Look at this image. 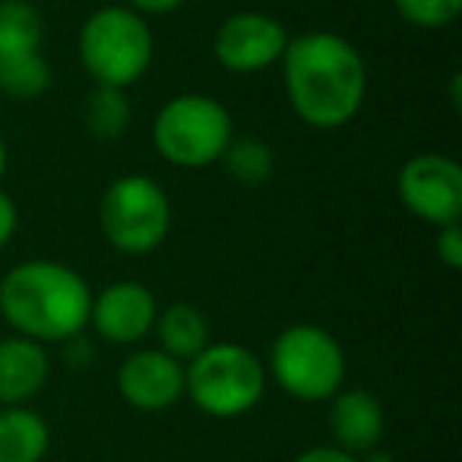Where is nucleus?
<instances>
[{"label":"nucleus","mask_w":462,"mask_h":462,"mask_svg":"<svg viewBox=\"0 0 462 462\" xmlns=\"http://www.w3.org/2000/svg\"><path fill=\"white\" fill-rule=\"evenodd\" d=\"M42 39L45 23L29 0H0V58L39 51Z\"/></svg>","instance_id":"nucleus-18"},{"label":"nucleus","mask_w":462,"mask_h":462,"mask_svg":"<svg viewBox=\"0 0 462 462\" xmlns=\"http://www.w3.org/2000/svg\"><path fill=\"white\" fill-rule=\"evenodd\" d=\"M130 117H134V105L124 89L96 86L83 102V124L96 140L111 143L124 136L130 127Z\"/></svg>","instance_id":"nucleus-16"},{"label":"nucleus","mask_w":462,"mask_h":462,"mask_svg":"<svg viewBox=\"0 0 462 462\" xmlns=\"http://www.w3.org/2000/svg\"><path fill=\"white\" fill-rule=\"evenodd\" d=\"M152 333L159 336L162 352L178 358L180 365L197 358V355L212 342L209 317L190 301H174V304H168L165 310H159Z\"/></svg>","instance_id":"nucleus-15"},{"label":"nucleus","mask_w":462,"mask_h":462,"mask_svg":"<svg viewBox=\"0 0 462 462\" xmlns=\"http://www.w3.org/2000/svg\"><path fill=\"white\" fill-rule=\"evenodd\" d=\"M235 140V121L218 98L184 92L168 98L152 121V146L174 168L216 165Z\"/></svg>","instance_id":"nucleus-5"},{"label":"nucleus","mask_w":462,"mask_h":462,"mask_svg":"<svg viewBox=\"0 0 462 462\" xmlns=\"http://www.w3.org/2000/svg\"><path fill=\"white\" fill-rule=\"evenodd\" d=\"M7 162H10L7 140H4V134H0V178H4V174H7Z\"/></svg>","instance_id":"nucleus-27"},{"label":"nucleus","mask_w":462,"mask_h":462,"mask_svg":"<svg viewBox=\"0 0 462 462\" xmlns=\"http://www.w3.org/2000/svg\"><path fill=\"white\" fill-rule=\"evenodd\" d=\"M16 228H20V209H16L14 197L0 190V251L14 241Z\"/></svg>","instance_id":"nucleus-22"},{"label":"nucleus","mask_w":462,"mask_h":462,"mask_svg":"<svg viewBox=\"0 0 462 462\" xmlns=\"http://www.w3.org/2000/svg\"><path fill=\"white\" fill-rule=\"evenodd\" d=\"M79 64L96 86L127 89L149 73L155 58V35L146 16L124 4L98 7L79 29Z\"/></svg>","instance_id":"nucleus-3"},{"label":"nucleus","mask_w":462,"mask_h":462,"mask_svg":"<svg viewBox=\"0 0 462 462\" xmlns=\"http://www.w3.org/2000/svg\"><path fill=\"white\" fill-rule=\"evenodd\" d=\"M291 462H358V456L346 453V449L333 447V443H323V447H310L304 453H298Z\"/></svg>","instance_id":"nucleus-23"},{"label":"nucleus","mask_w":462,"mask_h":462,"mask_svg":"<svg viewBox=\"0 0 462 462\" xmlns=\"http://www.w3.org/2000/svg\"><path fill=\"white\" fill-rule=\"evenodd\" d=\"M117 393L140 411H165L184 399V365L162 348H136L117 367Z\"/></svg>","instance_id":"nucleus-11"},{"label":"nucleus","mask_w":462,"mask_h":462,"mask_svg":"<svg viewBox=\"0 0 462 462\" xmlns=\"http://www.w3.org/2000/svg\"><path fill=\"white\" fill-rule=\"evenodd\" d=\"M98 228L117 254L146 257L165 245L171 231V203L149 174H121L102 193Z\"/></svg>","instance_id":"nucleus-7"},{"label":"nucleus","mask_w":462,"mask_h":462,"mask_svg":"<svg viewBox=\"0 0 462 462\" xmlns=\"http://www.w3.org/2000/svg\"><path fill=\"white\" fill-rule=\"evenodd\" d=\"M51 377V358L45 346L26 336L0 339V405H26L45 390Z\"/></svg>","instance_id":"nucleus-13"},{"label":"nucleus","mask_w":462,"mask_h":462,"mask_svg":"<svg viewBox=\"0 0 462 462\" xmlns=\"http://www.w3.org/2000/svg\"><path fill=\"white\" fill-rule=\"evenodd\" d=\"M187 0H124V7H130L140 16H165L174 14L178 7H184Z\"/></svg>","instance_id":"nucleus-24"},{"label":"nucleus","mask_w":462,"mask_h":462,"mask_svg":"<svg viewBox=\"0 0 462 462\" xmlns=\"http://www.w3.org/2000/svg\"><path fill=\"white\" fill-rule=\"evenodd\" d=\"M92 289L73 266L23 260L0 279V317L32 342H67L89 327Z\"/></svg>","instance_id":"nucleus-2"},{"label":"nucleus","mask_w":462,"mask_h":462,"mask_svg":"<svg viewBox=\"0 0 462 462\" xmlns=\"http://www.w3.org/2000/svg\"><path fill=\"white\" fill-rule=\"evenodd\" d=\"M51 64L42 51L0 58V92L14 102H35L51 89Z\"/></svg>","instance_id":"nucleus-17"},{"label":"nucleus","mask_w":462,"mask_h":462,"mask_svg":"<svg viewBox=\"0 0 462 462\" xmlns=\"http://www.w3.org/2000/svg\"><path fill=\"white\" fill-rule=\"evenodd\" d=\"M155 317H159V301L143 282L124 279L92 295L89 327L96 329L98 339L111 346H134L146 339L155 327Z\"/></svg>","instance_id":"nucleus-10"},{"label":"nucleus","mask_w":462,"mask_h":462,"mask_svg":"<svg viewBox=\"0 0 462 462\" xmlns=\"http://www.w3.org/2000/svg\"><path fill=\"white\" fill-rule=\"evenodd\" d=\"M434 251H437V260H440L447 270H462V228H459V222L440 225V228H437Z\"/></svg>","instance_id":"nucleus-21"},{"label":"nucleus","mask_w":462,"mask_h":462,"mask_svg":"<svg viewBox=\"0 0 462 462\" xmlns=\"http://www.w3.org/2000/svg\"><path fill=\"white\" fill-rule=\"evenodd\" d=\"M399 203L428 225H453L462 216V165L443 152L411 155L396 178Z\"/></svg>","instance_id":"nucleus-8"},{"label":"nucleus","mask_w":462,"mask_h":462,"mask_svg":"<svg viewBox=\"0 0 462 462\" xmlns=\"http://www.w3.org/2000/svg\"><path fill=\"white\" fill-rule=\"evenodd\" d=\"M279 64L291 111L308 127L339 130L365 105L367 64L358 48L342 35L323 29L295 35Z\"/></svg>","instance_id":"nucleus-1"},{"label":"nucleus","mask_w":462,"mask_h":462,"mask_svg":"<svg viewBox=\"0 0 462 462\" xmlns=\"http://www.w3.org/2000/svg\"><path fill=\"white\" fill-rule=\"evenodd\" d=\"M51 449V428L29 405H0V462H42Z\"/></svg>","instance_id":"nucleus-14"},{"label":"nucleus","mask_w":462,"mask_h":462,"mask_svg":"<svg viewBox=\"0 0 462 462\" xmlns=\"http://www.w3.org/2000/svg\"><path fill=\"white\" fill-rule=\"evenodd\" d=\"M329 434L333 447L352 456H365L383 443L386 411L371 390H339L329 399Z\"/></svg>","instance_id":"nucleus-12"},{"label":"nucleus","mask_w":462,"mask_h":462,"mask_svg":"<svg viewBox=\"0 0 462 462\" xmlns=\"http://www.w3.org/2000/svg\"><path fill=\"white\" fill-rule=\"evenodd\" d=\"M285 45H289V32L276 16L241 10V14L225 16L222 26L216 29L212 54H216L218 67L247 77V73H260L279 64Z\"/></svg>","instance_id":"nucleus-9"},{"label":"nucleus","mask_w":462,"mask_h":462,"mask_svg":"<svg viewBox=\"0 0 462 462\" xmlns=\"http://www.w3.org/2000/svg\"><path fill=\"white\" fill-rule=\"evenodd\" d=\"M64 346H67V361H70V365L79 367V365H89L92 361V342L86 339L83 333L73 336V339H67Z\"/></svg>","instance_id":"nucleus-25"},{"label":"nucleus","mask_w":462,"mask_h":462,"mask_svg":"<svg viewBox=\"0 0 462 462\" xmlns=\"http://www.w3.org/2000/svg\"><path fill=\"white\" fill-rule=\"evenodd\" d=\"M218 162L225 165L231 180L247 187L266 184L276 171V152H273L270 143L257 140V136H235Z\"/></svg>","instance_id":"nucleus-19"},{"label":"nucleus","mask_w":462,"mask_h":462,"mask_svg":"<svg viewBox=\"0 0 462 462\" xmlns=\"http://www.w3.org/2000/svg\"><path fill=\"white\" fill-rule=\"evenodd\" d=\"M266 393V365L238 342H209L184 365V396L203 415L241 418Z\"/></svg>","instance_id":"nucleus-4"},{"label":"nucleus","mask_w":462,"mask_h":462,"mask_svg":"<svg viewBox=\"0 0 462 462\" xmlns=\"http://www.w3.org/2000/svg\"><path fill=\"white\" fill-rule=\"evenodd\" d=\"M358 462H396L393 459L390 453H386V449H371V453H365V456H358Z\"/></svg>","instance_id":"nucleus-26"},{"label":"nucleus","mask_w":462,"mask_h":462,"mask_svg":"<svg viewBox=\"0 0 462 462\" xmlns=\"http://www.w3.org/2000/svg\"><path fill=\"white\" fill-rule=\"evenodd\" d=\"M396 14L415 29H447L459 16L462 0H393Z\"/></svg>","instance_id":"nucleus-20"},{"label":"nucleus","mask_w":462,"mask_h":462,"mask_svg":"<svg viewBox=\"0 0 462 462\" xmlns=\"http://www.w3.org/2000/svg\"><path fill=\"white\" fill-rule=\"evenodd\" d=\"M270 377L298 402H329L346 380V352L329 329L291 323L273 339Z\"/></svg>","instance_id":"nucleus-6"}]
</instances>
